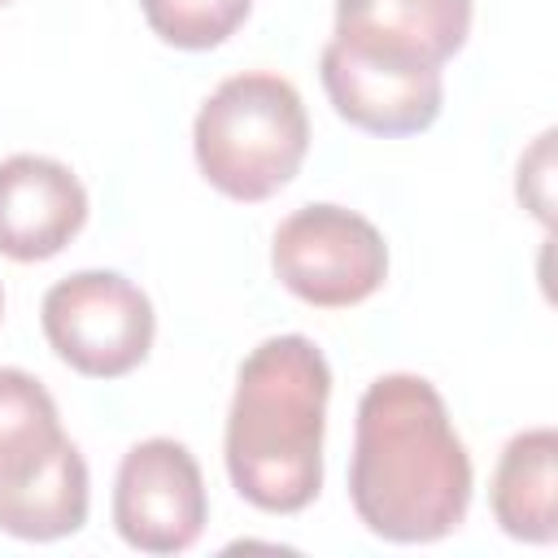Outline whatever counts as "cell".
<instances>
[{"label":"cell","mask_w":558,"mask_h":558,"mask_svg":"<svg viewBox=\"0 0 558 558\" xmlns=\"http://www.w3.org/2000/svg\"><path fill=\"white\" fill-rule=\"evenodd\" d=\"M349 501L371 536L427 545L462 527L471 453L432 379L392 371L366 384L353 423Z\"/></svg>","instance_id":"obj_1"},{"label":"cell","mask_w":558,"mask_h":558,"mask_svg":"<svg viewBox=\"0 0 558 558\" xmlns=\"http://www.w3.org/2000/svg\"><path fill=\"white\" fill-rule=\"evenodd\" d=\"M87 222V187L78 174L39 153L0 161V253L13 262L57 257Z\"/></svg>","instance_id":"obj_9"},{"label":"cell","mask_w":558,"mask_h":558,"mask_svg":"<svg viewBox=\"0 0 558 558\" xmlns=\"http://www.w3.org/2000/svg\"><path fill=\"white\" fill-rule=\"evenodd\" d=\"M196 166L231 201H266L288 187L310 153V113L301 92L270 70L222 78L192 126Z\"/></svg>","instance_id":"obj_4"},{"label":"cell","mask_w":558,"mask_h":558,"mask_svg":"<svg viewBox=\"0 0 558 558\" xmlns=\"http://www.w3.org/2000/svg\"><path fill=\"white\" fill-rule=\"evenodd\" d=\"M275 279L318 310H349L388 279V244L379 227L344 205H301L270 240Z\"/></svg>","instance_id":"obj_6"},{"label":"cell","mask_w":558,"mask_h":558,"mask_svg":"<svg viewBox=\"0 0 558 558\" xmlns=\"http://www.w3.org/2000/svg\"><path fill=\"white\" fill-rule=\"evenodd\" d=\"M0 4H9V0H0Z\"/></svg>","instance_id":"obj_14"},{"label":"cell","mask_w":558,"mask_h":558,"mask_svg":"<svg viewBox=\"0 0 558 558\" xmlns=\"http://www.w3.org/2000/svg\"><path fill=\"white\" fill-rule=\"evenodd\" d=\"M209 519L205 475L187 445L148 436L131 445L113 480V527L140 554H183Z\"/></svg>","instance_id":"obj_8"},{"label":"cell","mask_w":558,"mask_h":558,"mask_svg":"<svg viewBox=\"0 0 558 558\" xmlns=\"http://www.w3.org/2000/svg\"><path fill=\"white\" fill-rule=\"evenodd\" d=\"M336 35L445 65L471 35V0H336Z\"/></svg>","instance_id":"obj_10"},{"label":"cell","mask_w":558,"mask_h":558,"mask_svg":"<svg viewBox=\"0 0 558 558\" xmlns=\"http://www.w3.org/2000/svg\"><path fill=\"white\" fill-rule=\"evenodd\" d=\"M327 397L331 366L310 336H270L240 362L222 458L248 506L296 514L318 497Z\"/></svg>","instance_id":"obj_2"},{"label":"cell","mask_w":558,"mask_h":558,"mask_svg":"<svg viewBox=\"0 0 558 558\" xmlns=\"http://www.w3.org/2000/svg\"><path fill=\"white\" fill-rule=\"evenodd\" d=\"M92 475L61 432L52 392L22 366H0V532L61 541L87 523Z\"/></svg>","instance_id":"obj_3"},{"label":"cell","mask_w":558,"mask_h":558,"mask_svg":"<svg viewBox=\"0 0 558 558\" xmlns=\"http://www.w3.org/2000/svg\"><path fill=\"white\" fill-rule=\"evenodd\" d=\"M52 353L87 379L131 375L157 336L153 301L118 270H74L44 292L39 305Z\"/></svg>","instance_id":"obj_5"},{"label":"cell","mask_w":558,"mask_h":558,"mask_svg":"<svg viewBox=\"0 0 558 558\" xmlns=\"http://www.w3.org/2000/svg\"><path fill=\"white\" fill-rule=\"evenodd\" d=\"M493 519L506 536L549 545L558 536V432L527 427L510 436L488 484Z\"/></svg>","instance_id":"obj_11"},{"label":"cell","mask_w":558,"mask_h":558,"mask_svg":"<svg viewBox=\"0 0 558 558\" xmlns=\"http://www.w3.org/2000/svg\"><path fill=\"white\" fill-rule=\"evenodd\" d=\"M318 74L336 113L371 135H418L440 118L445 78L440 65L331 35Z\"/></svg>","instance_id":"obj_7"},{"label":"cell","mask_w":558,"mask_h":558,"mask_svg":"<svg viewBox=\"0 0 558 558\" xmlns=\"http://www.w3.org/2000/svg\"><path fill=\"white\" fill-rule=\"evenodd\" d=\"M140 9L157 39L183 52H205L244 26L253 0H140Z\"/></svg>","instance_id":"obj_12"},{"label":"cell","mask_w":558,"mask_h":558,"mask_svg":"<svg viewBox=\"0 0 558 558\" xmlns=\"http://www.w3.org/2000/svg\"><path fill=\"white\" fill-rule=\"evenodd\" d=\"M0 314H4V288H0Z\"/></svg>","instance_id":"obj_13"}]
</instances>
